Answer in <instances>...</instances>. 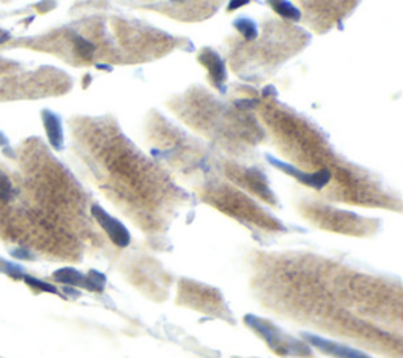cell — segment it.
I'll list each match as a JSON object with an SVG mask.
<instances>
[{"mask_svg": "<svg viewBox=\"0 0 403 358\" xmlns=\"http://www.w3.org/2000/svg\"><path fill=\"white\" fill-rule=\"evenodd\" d=\"M245 324L257 335L262 336L276 354L282 357H309L312 354L309 344L287 335L267 319L257 318L254 314H246Z\"/></svg>", "mask_w": 403, "mask_h": 358, "instance_id": "cell-1", "label": "cell"}, {"mask_svg": "<svg viewBox=\"0 0 403 358\" xmlns=\"http://www.w3.org/2000/svg\"><path fill=\"white\" fill-rule=\"evenodd\" d=\"M92 215L95 217V219L98 221L101 228L106 230V234L109 235V239L112 240L119 248H126V246L131 243L130 230L125 228V224L120 223L117 218L110 217V215L106 212L101 205H97V204L93 205Z\"/></svg>", "mask_w": 403, "mask_h": 358, "instance_id": "cell-2", "label": "cell"}, {"mask_svg": "<svg viewBox=\"0 0 403 358\" xmlns=\"http://www.w3.org/2000/svg\"><path fill=\"white\" fill-rule=\"evenodd\" d=\"M302 339L306 341V344L314 346L323 354H328L334 358H372L369 354H365L363 350L353 349V347L336 343V341L321 338V336L312 335V333H302Z\"/></svg>", "mask_w": 403, "mask_h": 358, "instance_id": "cell-3", "label": "cell"}, {"mask_svg": "<svg viewBox=\"0 0 403 358\" xmlns=\"http://www.w3.org/2000/svg\"><path fill=\"white\" fill-rule=\"evenodd\" d=\"M267 160L271 166L278 167V169L284 171L285 174H289V176L295 177L296 180L304 183V185L310 187V188H317V189H321L323 187L328 185V182L331 180V172L323 169L320 172H315V174H307V172H302L300 171L298 167H295L293 165H289V163H284L280 160H276L274 156L271 155H267Z\"/></svg>", "mask_w": 403, "mask_h": 358, "instance_id": "cell-4", "label": "cell"}, {"mask_svg": "<svg viewBox=\"0 0 403 358\" xmlns=\"http://www.w3.org/2000/svg\"><path fill=\"white\" fill-rule=\"evenodd\" d=\"M199 62L204 63V65L208 68L210 76L213 79V82L216 84V87H219L222 92H224V82L227 79V71H225V65L224 62L219 56L216 54L215 51L211 49H204L200 52L199 56Z\"/></svg>", "mask_w": 403, "mask_h": 358, "instance_id": "cell-5", "label": "cell"}, {"mask_svg": "<svg viewBox=\"0 0 403 358\" xmlns=\"http://www.w3.org/2000/svg\"><path fill=\"white\" fill-rule=\"evenodd\" d=\"M43 123L47 134V141L54 147L56 150L63 149V128H62V120L57 114L52 112L49 109L43 110Z\"/></svg>", "mask_w": 403, "mask_h": 358, "instance_id": "cell-6", "label": "cell"}, {"mask_svg": "<svg viewBox=\"0 0 403 358\" xmlns=\"http://www.w3.org/2000/svg\"><path fill=\"white\" fill-rule=\"evenodd\" d=\"M54 280L57 283H62V284H68V286H74V287H84L87 289V291L93 292V287H92V283H90V278L88 275H84L76 268H71V267H65V268H60V270H57L54 273Z\"/></svg>", "mask_w": 403, "mask_h": 358, "instance_id": "cell-7", "label": "cell"}, {"mask_svg": "<svg viewBox=\"0 0 403 358\" xmlns=\"http://www.w3.org/2000/svg\"><path fill=\"white\" fill-rule=\"evenodd\" d=\"M276 12H278L280 16L287 18L290 21H300L301 19V12L298 8L295 7L293 3L290 2H271Z\"/></svg>", "mask_w": 403, "mask_h": 358, "instance_id": "cell-8", "label": "cell"}, {"mask_svg": "<svg viewBox=\"0 0 403 358\" xmlns=\"http://www.w3.org/2000/svg\"><path fill=\"white\" fill-rule=\"evenodd\" d=\"M233 25H235V29L240 32V34H243L246 40H254L257 36V25L251 19L240 18L233 23Z\"/></svg>", "mask_w": 403, "mask_h": 358, "instance_id": "cell-9", "label": "cell"}, {"mask_svg": "<svg viewBox=\"0 0 403 358\" xmlns=\"http://www.w3.org/2000/svg\"><path fill=\"white\" fill-rule=\"evenodd\" d=\"M14 188L10 182V178L5 176L3 171H0V198L2 199H12L14 196Z\"/></svg>", "mask_w": 403, "mask_h": 358, "instance_id": "cell-10", "label": "cell"}, {"mask_svg": "<svg viewBox=\"0 0 403 358\" xmlns=\"http://www.w3.org/2000/svg\"><path fill=\"white\" fill-rule=\"evenodd\" d=\"M23 280H24L25 283H27L29 286L40 289V291H45V292H49V294H58L57 287L52 286V284H47V283H43V281L36 280V278H32V276H29V275H24V276H23Z\"/></svg>", "mask_w": 403, "mask_h": 358, "instance_id": "cell-11", "label": "cell"}, {"mask_svg": "<svg viewBox=\"0 0 403 358\" xmlns=\"http://www.w3.org/2000/svg\"><path fill=\"white\" fill-rule=\"evenodd\" d=\"M76 49L79 52V56L87 57V59H88V57H92L95 47H93L92 43H88L87 40H84V38H81V36H77V38H76Z\"/></svg>", "mask_w": 403, "mask_h": 358, "instance_id": "cell-12", "label": "cell"}, {"mask_svg": "<svg viewBox=\"0 0 403 358\" xmlns=\"http://www.w3.org/2000/svg\"><path fill=\"white\" fill-rule=\"evenodd\" d=\"M5 272H7L8 275H13L16 278H23L24 276V268L21 265L10 264V262H5Z\"/></svg>", "mask_w": 403, "mask_h": 358, "instance_id": "cell-13", "label": "cell"}, {"mask_svg": "<svg viewBox=\"0 0 403 358\" xmlns=\"http://www.w3.org/2000/svg\"><path fill=\"white\" fill-rule=\"evenodd\" d=\"M13 256L14 257H30L29 252L24 251V250H16V251H13Z\"/></svg>", "mask_w": 403, "mask_h": 358, "instance_id": "cell-14", "label": "cell"}, {"mask_svg": "<svg viewBox=\"0 0 403 358\" xmlns=\"http://www.w3.org/2000/svg\"><path fill=\"white\" fill-rule=\"evenodd\" d=\"M247 2L246 0H241V2H230L229 3V10H236L238 7H243V5H246Z\"/></svg>", "mask_w": 403, "mask_h": 358, "instance_id": "cell-15", "label": "cell"}]
</instances>
